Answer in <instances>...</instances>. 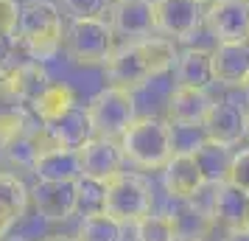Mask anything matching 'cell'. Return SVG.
<instances>
[{
  "label": "cell",
  "instance_id": "6da1fadb",
  "mask_svg": "<svg viewBox=\"0 0 249 241\" xmlns=\"http://www.w3.org/2000/svg\"><path fill=\"white\" fill-rule=\"evenodd\" d=\"M14 39L36 62L51 59L62 48V39H65L59 6L53 0H23Z\"/></svg>",
  "mask_w": 249,
  "mask_h": 241
},
{
  "label": "cell",
  "instance_id": "7a4b0ae2",
  "mask_svg": "<svg viewBox=\"0 0 249 241\" xmlns=\"http://www.w3.org/2000/svg\"><path fill=\"white\" fill-rule=\"evenodd\" d=\"M118 143H121V151H124L126 160L137 166V168H143V171L162 168L174 154L171 124L162 121V118H151V115L135 118L126 127L124 135L118 138Z\"/></svg>",
  "mask_w": 249,
  "mask_h": 241
},
{
  "label": "cell",
  "instance_id": "3957f363",
  "mask_svg": "<svg viewBox=\"0 0 249 241\" xmlns=\"http://www.w3.org/2000/svg\"><path fill=\"white\" fill-rule=\"evenodd\" d=\"M62 45L76 65H107L115 51V31L104 17H73L65 28Z\"/></svg>",
  "mask_w": 249,
  "mask_h": 241
},
{
  "label": "cell",
  "instance_id": "277c9868",
  "mask_svg": "<svg viewBox=\"0 0 249 241\" xmlns=\"http://www.w3.org/2000/svg\"><path fill=\"white\" fill-rule=\"evenodd\" d=\"M92 132L98 138H112L118 140L126 132V127L135 121V93L126 87L107 84L101 93H95L87 104Z\"/></svg>",
  "mask_w": 249,
  "mask_h": 241
},
{
  "label": "cell",
  "instance_id": "5b68a950",
  "mask_svg": "<svg viewBox=\"0 0 249 241\" xmlns=\"http://www.w3.org/2000/svg\"><path fill=\"white\" fill-rule=\"evenodd\" d=\"M104 210L124 224H135L137 219L151 213V185L140 174H115L104 191Z\"/></svg>",
  "mask_w": 249,
  "mask_h": 241
},
{
  "label": "cell",
  "instance_id": "8992f818",
  "mask_svg": "<svg viewBox=\"0 0 249 241\" xmlns=\"http://www.w3.org/2000/svg\"><path fill=\"white\" fill-rule=\"evenodd\" d=\"M204 23V3L199 0H154V28L168 39H191Z\"/></svg>",
  "mask_w": 249,
  "mask_h": 241
},
{
  "label": "cell",
  "instance_id": "52a82bcc",
  "mask_svg": "<svg viewBox=\"0 0 249 241\" xmlns=\"http://www.w3.org/2000/svg\"><path fill=\"white\" fill-rule=\"evenodd\" d=\"M104 73H107V81L115 84V87H126V90H140L151 76L146 62V54L140 48V39H126L124 45H118L112 51V56L107 59L104 65Z\"/></svg>",
  "mask_w": 249,
  "mask_h": 241
},
{
  "label": "cell",
  "instance_id": "ba28073f",
  "mask_svg": "<svg viewBox=\"0 0 249 241\" xmlns=\"http://www.w3.org/2000/svg\"><path fill=\"white\" fill-rule=\"evenodd\" d=\"M204 23L218 42H249V0H213V3H207Z\"/></svg>",
  "mask_w": 249,
  "mask_h": 241
},
{
  "label": "cell",
  "instance_id": "9c48e42d",
  "mask_svg": "<svg viewBox=\"0 0 249 241\" xmlns=\"http://www.w3.org/2000/svg\"><path fill=\"white\" fill-rule=\"evenodd\" d=\"M62 146L56 138V132L51 124H42V121H36V124H25L12 140H6L0 151H3V157L12 163V166H25V168H31L34 160L48 149H56Z\"/></svg>",
  "mask_w": 249,
  "mask_h": 241
},
{
  "label": "cell",
  "instance_id": "30bf717a",
  "mask_svg": "<svg viewBox=\"0 0 249 241\" xmlns=\"http://www.w3.org/2000/svg\"><path fill=\"white\" fill-rule=\"evenodd\" d=\"M79 160H81V177H90V180H98V183H109L115 174L124 171L126 157L121 151L118 140L92 135L79 149Z\"/></svg>",
  "mask_w": 249,
  "mask_h": 241
},
{
  "label": "cell",
  "instance_id": "8fae6325",
  "mask_svg": "<svg viewBox=\"0 0 249 241\" xmlns=\"http://www.w3.org/2000/svg\"><path fill=\"white\" fill-rule=\"evenodd\" d=\"M204 138L224 143V146H238L249 135V112L235 101H215L210 115L204 118Z\"/></svg>",
  "mask_w": 249,
  "mask_h": 241
},
{
  "label": "cell",
  "instance_id": "7c38bea8",
  "mask_svg": "<svg viewBox=\"0 0 249 241\" xmlns=\"http://www.w3.org/2000/svg\"><path fill=\"white\" fill-rule=\"evenodd\" d=\"M109 25L115 34L126 39L157 34L154 28V0H112L109 6Z\"/></svg>",
  "mask_w": 249,
  "mask_h": 241
},
{
  "label": "cell",
  "instance_id": "4fadbf2b",
  "mask_svg": "<svg viewBox=\"0 0 249 241\" xmlns=\"http://www.w3.org/2000/svg\"><path fill=\"white\" fill-rule=\"evenodd\" d=\"M162 185H165V191L174 202L177 199H193L207 185L193 151H174L171 154V160L162 166Z\"/></svg>",
  "mask_w": 249,
  "mask_h": 241
},
{
  "label": "cell",
  "instance_id": "5bb4252c",
  "mask_svg": "<svg viewBox=\"0 0 249 241\" xmlns=\"http://www.w3.org/2000/svg\"><path fill=\"white\" fill-rule=\"evenodd\" d=\"M36 213L45 222H68L76 213V183H53V180H36L31 188Z\"/></svg>",
  "mask_w": 249,
  "mask_h": 241
},
{
  "label": "cell",
  "instance_id": "9a60e30c",
  "mask_svg": "<svg viewBox=\"0 0 249 241\" xmlns=\"http://www.w3.org/2000/svg\"><path fill=\"white\" fill-rule=\"evenodd\" d=\"M213 104L215 101L202 87L177 84V90L168 98V121L174 127H204V118L210 115Z\"/></svg>",
  "mask_w": 249,
  "mask_h": 241
},
{
  "label": "cell",
  "instance_id": "2e32d148",
  "mask_svg": "<svg viewBox=\"0 0 249 241\" xmlns=\"http://www.w3.org/2000/svg\"><path fill=\"white\" fill-rule=\"evenodd\" d=\"M213 79L224 87H244L249 79V42H218L213 51Z\"/></svg>",
  "mask_w": 249,
  "mask_h": 241
},
{
  "label": "cell",
  "instance_id": "e0dca14e",
  "mask_svg": "<svg viewBox=\"0 0 249 241\" xmlns=\"http://www.w3.org/2000/svg\"><path fill=\"white\" fill-rule=\"evenodd\" d=\"M168 216L171 224H174L177 241H207V236L215 224L213 213L199 207L193 199H177V205Z\"/></svg>",
  "mask_w": 249,
  "mask_h": 241
},
{
  "label": "cell",
  "instance_id": "ac0fdd59",
  "mask_svg": "<svg viewBox=\"0 0 249 241\" xmlns=\"http://www.w3.org/2000/svg\"><path fill=\"white\" fill-rule=\"evenodd\" d=\"M215 224H221L227 230H241L244 219L249 213V194H244L238 185L230 180L213 185V205H210Z\"/></svg>",
  "mask_w": 249,
  "mask_h": 241
},
{
  "label": "cell",
  "instance_id": "d6986e66",
  "mask_svg": "<svg viewBox=\"0 0 249 241\" xmlns=\"http://www.w3.org/2000/svg\"><path fill=\"white\" fill-rule=\"evenodd\" d=\"M31 171L36 180H53V183H76L81 177V160L79 149H68V146H56V149L42 151L34 160Z\"/></svg>",
  "mask_w": 249,
  "mask_h": 241
},
{
  "label": "cell",
  "instance_id": "ffe728a7",
  "mask_svg": "<svg viewBox=\"0 0 249 241\" xmlns=\"http://www.w3.org/2000/svg\"><path fill=\"white\" fill-rule=\"evenodd\" d=\"M73 107H79L76 90L70 84H65V81H51L45 90L31 101V110H34L36 121H42V124H56V121H62Z\"/></svg>",
  "mask_w": 249,
  "mask_h": 241
},
{
  "label": "cell",
  "instance_id": "44dd1931",
  "mask_svg": "<svg viewBox=\"0 0 249 241\" xmlns=\"http://www.w3.org/2000/svg\"><path fill=\"white\" fill-rule=\"evenodd\" d=\"M48 84H51V76H48V70L42 68V62L31 59V62H20V65H14V68L6 70V79H3L0 87L12 90L14 95H20L23 101L31 104Z\"/></svg>",
  "mask_w": 249,
  "mask_h": 241
},
{
  "label": "cell",
  "instance_id": "7402d4cb",
  "mask_svg": "<svg viewBox=\"0 0 249 241\" xmlns=\"http://www.w3.org/2000/svg\"><path fill=\"white\" fill-rule=\"evenodd\" d=\"M177 84L182 87H202L207 90L213 84V51L204 48H188L177 56Z\"/></svg>",
  "mask_w": 249,
  "mask_h": 241
},
{
  "label": "cell",
  "instance_id": "603a6c76",
  "mask_svg": "<svg viewBox=\"0 0 249 241\" xmlns=\"http://www.w3.org/2000/svg\"><path fill=\"white\" fill-rule=\"evenodd\" d=\"M193 157L202 168V177L207 185H218L227 180L230 174V163H232V151L224 143H215V140L204 138L196 149H193Z\"/></svg>",
  "mask_w": 249,
  "mask_h": 241
},
{
  "label": "cell",
  "instance_id": "cb8c5ba5",
  "mask_svg": "<svg viewBox=\"0 0 249 241\" xmlns=\"http://www.w3.org/2000/svg\"><path fill=\"white\" fill-rule=\"evenodd\" d=\"M51 127L56 132L59 143L68 146V149H81L95 135L92 132V124H90V115H87V107H73L62 121L51 124Z\"/></svg>",
  "mask_w": 249,
  "mask_h": 241
},
{
  "label": "cell",
  "instance_id": "d4e9b609",
  "mask_svg": "<svg viewBox=\"0 0 249 241\" xmlns=\"http://www.w3.org/2000/svg\"><path fill=\"white\" fill-rule=\"evenodd\" d=\"M28 107L31 104L23 101L20 95H14L12 90L0 87V146L6 140H12L20 129L31 121L28 118Z\"/></svg>",
  "mask_w": 249,
  "mask_h": 241
},
{
  "label": "cell",
  "instance_id": "484cf974",
  "mask_svg": "<svg viewBox=\"0 0 249 241\" xmlns=\"http://www.w3.org/2000/svg\"><path fill=\"white\" fill-rule=\"evenodd\" d=\"M140 48H143V54H146V62H148V70H151V76H162V73H168L174 65H177V45H174V39L168 37H140Z\"/></svg>",
  "mask_w": 249,
  "mask_h": 241
},
{
  "label": "cell",
  "instance_id": "4316f807",
  "mask_svg": "<svg viewBox=\"0 0 249 241\" xmlns=\"http://www.w3.org/2000/svg\"><path fill=\"white\" fill-rule=\"evenodd\" d=\"M76 239L79 241H124V222L109 216L107 210L90 213V216L81 219Z\"/></svg>",
  "mask_w": 249,
  "mask_h": 241
},
{
  "label": "cell",
  "instance_id": "83f0119b",
  "mask_svg": "<svg viewBox=\"0 0 249 241\" xmlns=\"http://www.w3.org/2000/svg\"><path fill=\"white\" fill-rule=\"evenodd\" d=\"M28 199H31V191L17 174L0 171V207H6L14 219H23Z\"/></svg>",
  "mask_w": 249,
  "mask_h": 241
},
{
  "label": "cell",
  "instance_id": "f1b7e54d",
  "mask_svg": "<svg viewBox=\"0 0 249 241\" xmlns=\"http://www.w3.org/2000/svg\"><path fill=\"white\" fill-rule=\"evenodd\" d=\"M104 191H107V183H98V180H90V177H79L76 180V213H81V216L101 213Z\"/></svg>",
  "mask_w": 249,
  "mask_h": 241
},
{
  "label": "cell",
  "instance_id": "f546056e",
  "mask_svg": "<svg viewBox=\"0 0 249 241\" xmlns=\"http://www.w3.org/2000/svg\"><path fill=\"white\" fill-rule=\"evenodd\" d=\"M137 241H177L168 213H146L135 222Z\"/></svg>",
  "mask_w": 249,
  "mask_h": 241
},
{
  "label": "cell",
  "instance_id": "4dcf8cb0",
  "mask_svg": "<svg viewBox=\"0 0 249 241\" xmlns=\"http://www.w3.org/2000/svg\"><path fill=\"white\" fill-rule=\"evenodd\" d=\"M62 6L73 17H104L109 12L112 0H62Z\"/></svg>",
  "mask_w": 249,
  "mask_h": 241
},
{
  "label": "cell",
  "instance_id": "1f68e13d",
  "mask_svg": "<svg viewBox=\"0 0 249 241\" xmlns=\"http://www.w3.org/2000/svg\"><path fill=\"white\" fill-rule=\"evenodd\" d=\"M227 180H230L232 185H238L244 194H249V149L232 151V163H230Z\"/></svg>",
  "mask_w": 249,
  "mask_h": 241
},
{
  "label": "cell",
  "instance_id": "d6a6232c",
  "mask_svg": "<svg viewBox=\"0 0 249 241\" xmlns=\"http://www.w3.org/2000/svg\"><path fill=\"white\" fill-rule=\"evenodd\" d=\"M20 20V3L17 0H0V34L14 37Z\"/></svg>",
  "mask_w": 249,
  "mask_h": 241
},
{
  "label": "cell",
  "instance_id": "836d02e7",
  "mask_svg": "<svg viewBox=\"0 0 249 241\" xmlns=\"http://www.w3.org/2000/svg\"><path fill=\"white\" fill-rule=\"evenodd\" d=\"M14 48H17V39H14V37L0 34V65L9 68V62H12V56H14Z\"/></svg>",
  "mask_w": 249,
  "mask_h": 241
},
{
  "label": "cell",
  "instance_id": "e575fe53",
  "mask_svg": "<svg viewBox=\"0 0 249 241\" xmlns=\"http://www.w3.org/2000/svg\"><path fill=\"white\" fill-rule=\"evenodd\" d=\"M14 222H17V219H14L12 213L6 210V207H0V239H3V236H6V233L12 230V224H14Z\"/></svg>",
  "mask_w": 249,
  "mask_h": 241
},
{
  "label": "cell",
  "instance_id": "d590c367",
  "mask_svg": "<svg viewBox=\"0 0 249 241\" xmlns=\"http://www.w3.org/2000/svg\"><path fill=\"white\" fill-rule=\"evenodd\" d=\"M227 241H249V233L247 230H230V239Z\"/></svg>",
  "mask_w": 249,
  "mask_h": 241
},
{
  "label": "cell",
  "instance_id": "8d00e7d4",
  "mask_svg": "<svg viewBox=\"0 0 249 241\" xmlns=\"http://www.w3.org/2000/svg\"><path fill=\"white\" fill-rule=\"evenodd\" d=\"M45 241H79L76 236H48Z\"/></svg>",
  "mask_w": 249,
  "mask_h": 241
},
{
  "label": "cell",
  "instance_id": "74e56055",
  "mask_svg": "<svg viewBox=\"0 0 249 241\" xmlns=\"http://www.w3.org/2000/svg\"><path fill=\"white\" fill-rule=\"evenodd\" d=\"M6 70H9L6 65H0V84H3V79H6Z\"/></svg>",
  "mask_w": 249,
  "mask_h": 241
},
{
  "label": "cell",
  "instance_id": "f35d334b",
  "mask_svg": "<svg viewBox=\"0 0 249 241\" xmlns=\"http://www.w3.org/2000/svg\"><path fill=\"white\" fill-rule=\"evenodd\" d=\"M241 230H247V233H249V213H247V219H244V224H241Z\"/></svg>",
  "mask_w": 249,
  "mask_h": 241
},
{
  "label": "cell",
  "instance_id": "ab89813d",
  "mask_svg": "<svg viewBox=\"0 0 249 241\" xmlns=\"http://www.w3.org/2000/svg\"><path fill=\"white\" fill-rule=\"evenodd\" d=\"M244 93H247V95H249V79H247V84H244Z\"/></svg>",
  "mask_w": 249,
  "mask_h": 241
},
{
  "label": "cell",
  "instance_id": "60d3db41",
  "mask_svg": "<svg viewBox=\"0 0 249 241\" xmlns=\"http://www.w3.org/2000/svg\"><path fill=\"white\" fill-rule=\"evenodd\" d=\"M3 241H25V239H3Z\"/></svg>",
  "mask_w": 249,
  "mask_h": 241
},
{
  "label": "cell",
  "instance_id": "b9f144b4",
  "mask_svg": "<svg viewBox=\"0 0 249 241\" xmlns=\"http://www.w3.org/2000/svg\"><path fill=\"white\" fill-rule=\"evenodd\" d=\"M199 3H204V6H207V3H213V0H199Z\"/></svg>",
  "mask_w": 249,
  "mask_h": 241
},
{
  "label": "cell",
  "instance_id": "7bdbcfd3",
  "mask_svg": "<svg viewBox=\"0 0 249 241\" xmlns=\"http://www.w3.org/2000/svg\"><path fill=\"white\" fill-rule=\"evenodd\" d=\"M247 112H249V110H247Z\"/></svg>",
  "mask_w": 249,
  "mask_h": 241
}]
</instances>
